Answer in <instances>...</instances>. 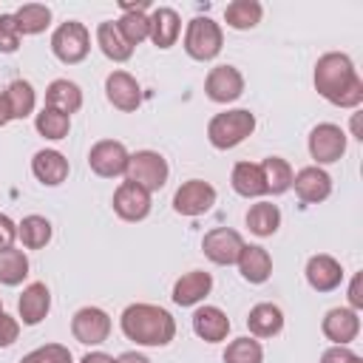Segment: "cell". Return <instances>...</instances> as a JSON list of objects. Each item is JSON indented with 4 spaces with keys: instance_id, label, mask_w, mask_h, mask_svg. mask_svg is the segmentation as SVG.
Returning a JSON list of instances; mask_svg holds the SVG:
<instances>
[{
    "instance_id": "cell-39",
    "label": "cell",
    "mask_w": 363,
    "mask_h": 363,
    "mask_svg": "<svg viewBox=\"0 0 363 363\" xmlns=\"http://www.w3.org/2000/svg\"><path fill=\"white\" fill-rule=\"evenodd\" d=\"M20 28L14 14H0V51L3 54H14L20 48Z\"/></svg>"
},
{
    "instance_id": "cell-37",
    "label": "cell",
    "mask_w": 363,
    "mask_h": 363,
    "mask_svg": "<svg viewBox=\"0 0 363 363\" xmlns=\"http://www.w3.org/2000/svg\"><path fill=\"white\" fill-rule=\"evenodd\" d=\"M261 360H264V349L255 337H235L224 349V363H261Z\"/></svg>"
},
{
    "instance_id": "cell-16",
    "label": "cell",
    "mask_w": 363,
    "mask_h": 363,
    "mask_svg": "<svg viewBox=\"0 0 363 363\" xmlns=\"http://www.w3.org/2000/svg\"><path fill=\"white\" fill-rule=\"evenodd\" d=\"M320 329H323V335H326L335 346H349V343L357 337V332H360V318H357V312L349 309V306H335V309L326 312Z\"/></svg>"
},
{
    "instance_id": "cell-19",
    "label": "cell",
    "mask_w": 363,
    "mask_h": 363,
    "mask_svg": "<svg viewBox=\"0 0 363 363\" xmlns=\"http://www.w3.org/2000/svg\"><path fill=\"white\" fill-rule=\"evenodd\" d=\"M213 289V275L204 272V269H193V272H184L176 284H173V303L176 306H196L199 301H204Z\"/></svg>"
},
{
    "instance_id": "cell-32",
    "label": "cell",
    "mask_w": 363,
    "mask_h": 363,
    "mask_svg": "<svg viewBox=\"0 0 363 363\" xmlns=\"http://www.w3.org/2000/svg\"><path fill=\"white\" fill-rule=\"evenodd\" d=\"M51 221L45 216H26L17 224V238L23 241V247L28 250H43L51 241Z\"/></svg>"
},
{
    "instance_id": "cell-7",
    "label": "cell",
    "mask_w": 363,
    "mask_h": 363,
    "mask_svg": "<svg viewBox=\"0 0 363 363\" xmlns=\"http://www.w3.org/2000/svg\"><path fill=\"white\" fill-rule=\"evenodd\" d=\"M346 153V133L332 122H320L309 133V156L320 164H332Z\"/></svg>"
},
{
    "instance_id": "cell-45",
    "label": "cell",
    "mask_w": 363,
    "mask_h": 363,
    "mask_svg": "<svg viewBox=\"0 0 363 363\" xmlns=\"http://www.w3.org/2000/svg\"><path fill=\"white\" fill-rule=\"evenodd\" d=\"M116 363H150L142 352H122L119 357H116Z\"/></svg>"
},
{
    "instance_id": "cell-3",
    "label": "cell",
    "mask_w": 363,
    "mask_h": 363,
    "mask_svg": "<svg viewBox=\"0 0 363 363\" xmlns=\"http://www.w3.org/2000/svg\"><path fill=\"white\" fill-rule=\"evenodd\" d=\"M255 130V113L247 108H233L224 113H216L207 125V139L213 147L218 150H230L235 145H241L247 136H252Z\"/></svg>"
},
{
    "instance_id": "cell-1",
    "label": "cell",
    "mask_w": 363,
    "mask_h": 363,
    "mask_svg": "<svg viewBox=\"0 0 363 363\" xmlns=\"http://www.w3.org/2000/svg\"><path fill=\"white\" fill-rule=\"evenodd\" d=\"M315 88L326 102L337 108H357L363 102V79L357 77L354 62L340 51H329L318 60Z\"/></svg>"
},
{
    "instance_id": "cell-34",
    "label": "cell",
    "mask_w": 363,
    "mask_h": 363,
    "mask_svg": "<svg viewBox=\"0 0 363 363\" xmlns=\"http://www.w3.org/2000/svg\"><path fill=\"white\" fill-rule=\"evenodd\" d=\"M20 34H43L51 26V9L43 3H26L14 11Z\"/></svg>"
},
{
    "instance_id": "cell-44",
    "label": "cell",
    "mask_w": 363,
    "mask_h": 363,
    "mask_svg": "<svg viewBox=\"0 0 363 363\" xmlns=\"http://www.w3.org/2000/svg\"><path fill=\"white\" fill-rule=\"evenodd\" d=\"M79 363H116V357H111V354H105V352H88Z\"/></svg>"
},
{
    "instance_id": "cell-28",
    "label": "cell",
    "mask_w": 363,
    "mask_h": 363,
    "mask_svg": "<svg viewBox=\"0 0 363 363\" xmlns=\"http://www.w3.org/2000/svg\"><path fill=\"white\" fill-rule=\"evenodd\" d=\"M3 96H6V105H9L11 119H26V116L34 113L37 94H34L31 82H26V79H14V82H9V88L3 91Z\"/></svg>"
},
{
    "instance_id": "cell-15",
    "label": "cell",
    "mask_w": 363,
    "mask_h": 363,
    "mask_svg": "<svg viewBox=\"0 0 363 363\" xmlns=\"http://www.w3.org/2000/svg\"><path fill=\"white\" fill-rule=\"evenodd\" d=\"M292 187L298 193V199L303 204H318L323 199H329L332 193V179L323 167L318 164H309V167H301L295 176H292Z\"/></svg>"
},
{
    "instance_id": "cell-9",
    "label": "cell",
    "mask_w": 363,
    "mask_h": 363,
    "mask_svg": "<svg viewBox=\"0 0 363 363\" xmlns=\"http://www.w3.org/2000/svg\"><path fill=\"white\" fill-rule=\"evenodd\" d=\"M71 335L82 346H99V343H105L108 335H111V318H108V312L99 309V306H82L71 318Z\"/></svg>"
},
{
    "instance_id": "cell-35",
    "label": "cell",
    "mask_w": 363,
    "mask_h": 363,
    "mask_svg": "<svg viewBox=\"0 0 363 363\" xmlns=\"http://www.w3.org/2000/svg\"><path fill=\"white\" fill-rule=\"evenodd\" d=\"M34 128L40 136L57 142V139H65L68 130H71V116L60 113V111H51V108H43L37 116H34Z\"/></svg>"
},
{
    "instance_id": "cell-33",
    "label": "cell",
    "mask_w": 363,
    "mask_h": 363,
    "mask_svg": "<svg viewBox=\"0 0 363 363\" xmlns=\"http://www.w3.org/2000/svg\"><path fill=\"white\" fill-rule=\"evenodd\" d=\"M28 275V258L23 250L17 247H6L0 250V284L6 286H17L23 284Z\"/></svg>"
},
{
    "instance_id": "cell-22",
    "label": "cell",
    "mask_w": 363,
    "mask_h": 363,
    "mask_svg": "<svg viewBox=\"0 0 363 363\" xmlns=\"http://www.w3.org/2000/svg\"><path fill=\"white\" fill-rule=\"evenodd\" d=\"M193 332L207 343H218L230 332V318L218 306H199L193 312Z\"/></svg>"
},
{
    "instance_id": "cell-31",
    "label": "cell",
    "mask_w": 363,
    "mask_h": 363,
    "mask_svg": "<svg viewBox=\"0 0 363 363\" xmlns=\"http://www.w3.org/2000/svg\"><path fill=\"white\" fill-rule=\"evenodd\" d=\"M261 3L258 0H233L227 9H224V20L230 28L235 31H247V28H255L261 23Z\"/></svg>"
},
{
    "instance_id": "cell-23",
    "label": "cell",
    "mask_w": 363,
    "mask_h": 363,
    "mask_svg": "<svg viewBox=\"0 0 363 363\" xmlns=\"http://www.w3.org/2000/svg\"><path fill=\"white\" fill-rule=\"evenodd\" d=\"M235 264H238L241 278L250 281V284H264L272 275V258L258 244H244V250H241V255H238Z\"/></svg>"
},
{
    "instance_id": "cell-46",
    "label": "cell",
    "mask_w": 363,
    "mask_h": 363,
    "mask_svg": "<svg viewBox=\"0 0 363 363\" xmlns=\"http://www.w3.org/2000/svg\"><path fill=\"white\" fill-rule=\"evenodd\" d=\"M11 122V113H9V105H6V96L0 94V128H6Z\"/></svg>"
},
{
    "instance_id": "cell-29",
    "label": "cell",
    "mask_w": 363,
    "mask_h": 363,
    "mask_svg": "<svg viewBox=\"0 0 363 363\" xmlns=\"http://www.w3.org/2000/svg\"><path fill=\"white\" fill-rule=\"evenodd\" d=\"M247 227H250V233H255L258 238H267V235L278 233V227H281V210H278V204H272V201H258V204H252V207L247 210Z\"/></svg>"
},
{
    "instance_id": "cell-30",
    "label": "cell",
    "mask_w": 363,
    "mask_h": 363,
    "mask_svg": "<svg viewBox=\"0 0 363 363\" xmlns=\"http://www.w3.org/2000/svg\"><path fill=\"white\" fill-rule=\"evenodd\" d=\"M261 173H264L267 193H272V196H281V193H286L292 187V176L295 173H292L289 162L281 159V156H267L261 162Z\"/></svg>"
},
{
    "instance_id": "cell-10",
    "label": "cell",
    "mask_w": 363,
    "mask_h": 363,
    "mask_svg": "<svg viewBox=\"0 0 363 363\" xmlns=\"http://www.w3.org/2000/svg\"><path fill=\"white\" fill-rule=\"evenodd\" d=\"M213 204H216V187L210 182H201V179L184 182L173 196V210L179 216H190V218L207 213Z\"/></svg>"
},
{
    "instance_id": "cell-42",
    "label": "cell",
    "mask_w": 363,
    "mask_h": 363,
    "mask_svg": "<svg viewBox=\"0 0 363 363\" xmlns=\"http://www.w3.org/2000/svg\"><path fill=\"white\" fill-rule=\"evenodd\" d=\"M14 238H17V224H14L6 213H0V250L11 247V244H14Z\"/></svg>"
},
{
    "instance_id": "cell-12",
    "label": "cell",
    "mask_w": 363,
    "mask_h": 363,
    "mask_svg": "<svg viewBox=\"0 0 363 363\" xmlns=\"http://www.w3.org/2000/svg\"><path fill=\"white\" fill-rule=\"evenodd\" d=\"M204 94L213 99V102H233L244 94V77L235 65H216L210 68L207 79H204Z\"/></svg>"
},
{
    "instance_id": "cell-27",
    "label": "cell",
    "mask_w": 363,
    "mask_h": 363,
    "mask_svg": "<svg viewBox=\"0 0 363 363\" xmlns=\"http://www.w3.org/2000/svg\"><path fill=\"white\" fill-rule=\"evenodd\" d=\"M96 45H99L102 54H105L108 60H113V62H125V60H130V54H133V48L125 43V37L119 34V28H116L113 20H105V23L96 26Z\"/></svg>"
},
{
    "instance_id": "cell-2",
    "label": "cell",
    "mask_w": 363,
    "mask_h": 363,
    "mask_svg": "<svg viewBox=\"0 0 363 363\" xmlns=\"http://www.w3.org/2000/svg\"><path fill=\"white\" fill-rule=\"evenodd\" d=\"M122 335L139 346H167L176 337V320L156 303H130L119 318Z\"/></svg>"
},
{
    "instance_id": "cell-4",
    "label": "cell",
    "mask_w": 363,
    "mask_h": 363,
    "mask_svg": "<svg viewBox=\"0 0 363 363\" xmlns=\"http://www.w3.org/2000/svg\"><path fill=\"white\" fill-rule=\"evenodd\" d=\"M167 176H170L167 159L162 153H156V150H136V153H130L128 167H125V179L139 184L147 193L162 190L167 184Z\"/></svg>"
},
{
    "instance_id": "cell-24",
    "label": "cell",
    "mask_w": 363,
    "mask_h": 363,
    "mask_svg": "<svg viewBox=\"0 0 363 363\" xmlns=\"http://www.w3.org/2000/svg\"><path fill=\"white\" fill-rule=\"evenodd\" d=\"M45 108L60 111L65 116L77 113L82 108V91H79V85L71 82V79H54L45 88Z\"/></svg>"
},
{
    "instance_id": "cell-36",
    "label": "cell",
    "mask_w": 363,
    "mask_h": 363,
    "mask_svg": "<svg viewBox=\"0 0 363 363\" xmlns=\"http://www.w3.org/2000/svg\"><path fill=\"white\" fill-rule=\"evenodd\" d=\"M116 28L125 37V43L133 48L147 40V14L145 11H122V17L116 20Z\"/></svg>"
},
{
    "instance_id": "cell-38",
    "label": "cell",
    "mask_w": 363,
    "mask_h": 363,
    "mask_svg": "<svg viewBox=\"0 0 363 363\" xmlns=\"http://www.w3.org/2000/svg\"><path fill=\"white\" fill-rule=\"evenodd\" d=\"M20 363H74V357H71L68 346H62V343H45V346L23 354Z\"/></svg>"
},
{
    "instance_id": "cell-13",
    "label": "cell",
    "mask_w": 363,
    "mask_h": 363,
    "mask_svg": "<svg viewBox=\"0 0 363 363\" xmlns=\"http://www.w3.org/2000/svg\"><path fill=\"white\" fill-rule=\"evenodd\" d=\"M113 213L125 221H142L150 213V193L133 182H122L113 193Z\"/></svg>"
},
{
    "instance_id": "cell-41",
    "label": "cell",
    "mask_w": 363,
    "mask_h": 363,
    "mask_svg": "<svg viewBox=\"0 0 363 363\" xmlns=\"http://www.w3.org/2000/svg\"><path fill=\"white\" fill-rule=\"evenodd\" d=\"M320 363H363V357L354 354V352L346 349V346H332V349H326V352L320 354Z\"/></svg>"
},
{
    "instance_id": "cell-14",
    "label": "cell",
    "mask_w": 363,
    "mask_h": 363,
    "mask_svg": "<svg viewBox=\"0 0 363 363\" xmlns=\"http://www.w3.org/2000/svg\"><path fill=\"white\" fill-rule=\"evenodd\" d=\"M105 96L113 108L130 113L142 105V88L128 71H111L105 79Z\"/></svg>"
},
{
    "instance_id": "cell-26",
    "label": "cell",
    "mask_w": 363,
    "mask_h": 363,
    "mask_svg": "<svg viewBox=\"0 0 363 363\" xmlns=\"http://www.w3.org/2000/svg\"><path fill=\"white\" fill-rule=\"evenodd\" d=\"M247 326L255 337H272L284 329V312L275 303H255L247 315Z\"/></svg>"
},
{
    "instance_id": "cell-25",
    "label": "cell",
    "mask_w": 363,
    "mask_h": 363,
    "mask_svg": "<svg viewBox=\"0 0 363 363\" xmlns=\"http://www.w3.org/2000/svg\"><path fill=\"white\" fill-rule=\"evenodd\" d=\"M230 184H233V190H235L238 196H244V199L267 196L264 173H261V164H255V162H238V164L233 167Z\"/></svg>"
},
{
    "instance_id": "cell-18",
    "label": "cell",
    "mask_w": 363,
    "mask_h": 363,
    "mask_svg": "<svg viewBox=\"0 0 363 363\" xmlns=\"http://www.w3.org/2000/svg\"><path fill=\"white\" fill-rule=\"evenodd\" d=\"M179 34H182V20H179L176 9L159 6V9L150 11V17H147V37L153 40V45L170 48V45H176Z\"/></svg>"
},
{
    "instance_id": "cell-11",
    "label": "cell",
    "mask_w": 363,
    "mask_h": 363,
    "mask_svg": "<svg viewBox=\"0 0 363 363\" xmlns=\"http://www.w3.org/2000/svg\"><path fill=\"white\" fill-rule=\"evenodd\" d=\"M201 250H204V255H207L213 264L230 267V264L238 261V255H241V250H244V238H241L235 230H230V227H216V230H210V233L204 235Z\"/></svg>"
},
{
    "instance_id": "cell-5",
    "label": "cell",
    "mask_w": 363,
    "mask_h": 363,
    "mask_svg": "<svg viewBox=\"0 0 363 363\" xmlns=\"http://www.w3.org/2000/svg\"><path fill=\"white\" fill-rule=\"evenodd\" d=\"M221 43H224V34H221V26L216 20L193 17L187 23V31H184V51H187V57H193L199 62L216 60L218 51H221Z\"/></svg>"
},
{
    "instance_id": "cell-21",
    "label": "cell",
    "mask_w": 363,
    "mask_h": 363,
    "mask_svg": "<svg viewBox=\"0 0 363 363\" xmlns=\"http://www.w3.org/2000/svg\"><path fill=\"white\" fill-rule=\"evenodd\" d=\"M68 159L60 153V150H37L34 159H31V173L37 176V182L48 184V187H57L68 179Z\"/></svg>"
},
{
    "instance_id": "cell-20",
    "label": "cell",
    "mask_w": 363,
    "mask_h": 363,
    "mask_svg": "<svg viewBox=\"0 0 363 363\" xmlns=\"http://www.w3.org/2000/svg\"><path fill=\"white\" fill-rule=\"evenodd\" d=\"M51 309V292L43 281H34L23 289L20 301H17V312H20V320L26 326H37Z\"/></svg>"
},
{
    "instance_id": "cell-17",
    "label": "cell",
    "mask_w": 363,
    "mask_h": 363,
    "mask_svg": "<svg viewBox=\"0 0 363 363\" xmlns=\"http://www.w3.org/2000/svg\"><path fill=\"white\" fill-rule=\"evenodd\" d=\"M340 281H343V267L332 255L320 252V255H312L306 261V284L315 292H332L340 286Z\"/></svg>"
},
{
    "instance_id": "cell-40",
    "label": "cell",
    "mask_w": 363,
    "mask_h": 363,
    "mask_svg": "<svg viewBox=\"0 0 363 363\" xmlns=\"http://www.w3.org/2000/svg\"><path fill=\"white\" fill-rule=\"evenodd\" d=\"M20 337V320L0 312V346H11Z\"/></svg>"
},
{
    "instance_id": "cell-43",
    "label": "cell",
    "mask_w": 363,
    "mask_h": 363,
    "mask_svg": "<svg viewBox=\"0 0 363 363\" xmlns=\"http://www.w3.org/2000/svg\"><path fill=\"white\" fill-rule=\"evenodd\" d=\"M360 284H363V275L357 272V275L352 278V284H349V309H354V312L363 309V292H360Z\"/></svg>"
},
{
    "instance_id": "cell-48",
    "label": "cell",
    "mask_w": 363,
    "mask_h": 363,
    "mask_svg": "<svg viewBox=\"0 0 363 363\" xmlns=\"http://www.w3.org/2000/svg\"><path fill=\"white\" fill-rule=\"evenodd\" d=\"M0 312H3V301H0Z\"/></svg>"
},
{
    "instance_id": "cell-47",
    "label": "cell",
    "mask_w": 363,
    "mask_h": 363,
    "mask_svg": "<svg viewBox=\"0 0 363 363\" xmlns=\"http://www.w3.org/2000/svg\"><path fill=\"white\" fill-rule=\"evenodd\" d=\"M150 3L147 0H139V3H122V11H145Z\"/></svg>"
},
{
    "instance_id": "cell-8",
    "label": "cell",
    "mask_w": 363,
    "mask_h": 363,
    "mask_svg": "<svg viewBox=\"0 0 363 363\" xmlns=\"http://www.w3.org/2000/svg\"><path fill=\"white\" fill-rule=\"evenodd\" d=\"M128 147L116 139H102L91 147L88 153V167L102 176V179H116V176H125V167H128Z\"/></svg>"
},
{
    "instance_id": "cell-6",
    "label": "cell",
    "mask_w": 363,
    "mask_h": 363,
    "mask_svg": "<svg viewBox=\"0 0 363 363\" xmlns=\"http://www.w3.org/2000/svg\"><path fill=\"white\" fill-rule=\"evenodd\" d=\"M51 51L65 65L82 62L88 57V51H91V34H88V28L82 23H77V20H68L62 26H57L54 34H51Z\"/></svg>"
}]
</instances>
